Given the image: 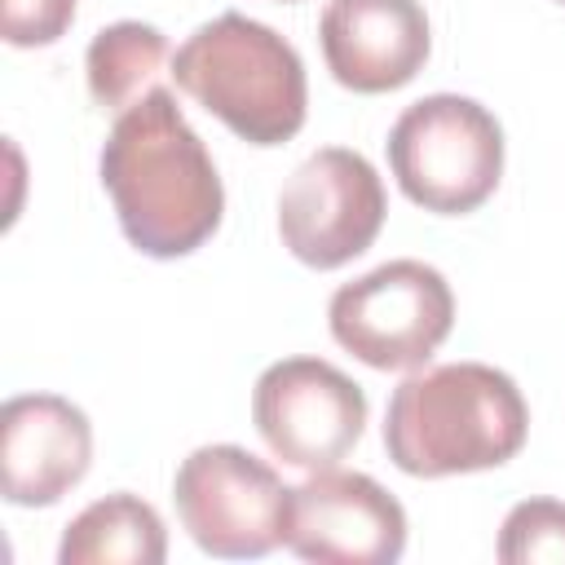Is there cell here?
Returning <instances> with one entry per match:
<instances>
[{"instance_id": "1", "label": "cell", "mask_w": 565, "mask_h": 565, "mask_svg": "<svg viewBox=\"0 0 565 565\" xmlns=\"http://www.w3.org/2000/svg\"><path fill=\"white\" fill-rule=\"evenodd\" d=\"M97 168L119 230L141 256L177 260L221 230L225 185L168 88H150L115 119Z\"/></svg>"}, {"instance_id": "2", "label": "cell", "mask_w": 565, "mask_h": 565, "mask_svg": "<svg viewBox=\"0 0 565 565\" xmlns=\"http://www.w3.org/2000/svg\"><path fill=\"white\" fill-rule=\"evenodd\" d=\"M530 433L516 380L486 362L411 371L384 411V450L406 477H459L508 463Z\"/></svg>"}, {"instance_id": "3", "label": "cell", "mask_w": 565, "mask_h": 565, "mask_svg": "<svg viewBox=\"0 0 565 565\" xmlns=\"http://www.w3.org/2000/svg\"><path fill=\"white\" fill-rule=\"evenodd\" d=\"M172 79L247 146H282L305 128L300 53L247 13H216L172 53Z\"/></svg>"}, {"instance_id": "4", "label": "cell", "mask_w": 565, "mask_h": 565, "mask_svg": "<svg viewBox=\"0 0 565 565\" xmlns=\"http://www.w3.org/2000/svg\"><path fill=\"white\" fill-rule=\"evenodd\" d=\"M388 168L402 194L437 216L477 212L503 177L499 119L459 93L411 102L388 128Z\"/></svg>"}, {"instance_id": "5", "label": "cell", "mask_w": 565, "mask_h": 565, "mask_svg": "<svg viewBox=\"0 0 565 565\" xmlns=\"http://www.w3.org/2000/svg\"><path fill=\"white\" fill-rule=\"evenodd\" d=\"M331 340L371 371H419L455 327V291L424 260H384L335 287L327 305Z\"/></svg>"}, {"instance_id": "6", "label": "cell", "mask_w": 565, "mask_h": 565, "mask_svg": "<svg viewBox=\"0 0 565 565\" xmlns=\"http://www.w3.org/2000/svg\"><path fill=\"white\" fill-rule=\"evenodd\" d=\"M291 486L243 446L216 441L181 459L172 503L199 552L221 561H260L282 543Z\"/></svg>"}, {"instance_id": "7", "label": "cell", "mask_w": 565, "mask_h": 565, "mask_svg": "<svg viewBox=\"0 0 565 565\" xmlns=\"http://www.w3.org/2000/svg\"><path fill=\"white\" fill-rule=\"evenodd\" d=\"M388 216L384 181L366 154L313 150L278 194V238L309 269H340L362 256Z\"/></svg>"}, {"instance_id": "8", "label": "cell", "mask_w": 565, "mask_h": 565, "mask_svg": "<svg viewBox=\"0 0 565 565\" xmlns=\"http://www.w3.org/2000/svg\"><path fill=\"white\" fill-rule=\"evenodd\" d=\"M252 424L274 459L322 472L362 441L366 393L322 358H282L252 388Z\"/></svg>"}, {"instance_id": "9", "label": "cell", "mask_w": 565, "mask_h": 565, "mask_svg": "<svg viewBox=\"0 0 565 565\" xmlns=\"http://www.w3.org/2000/svg\"><path fill=\"white\" fill-rule=\"evenodd\" d=\"M282 543L313 565H393L406 552V512L375 477L322 468L291 490Z\"/></svg>"}, {"instance_id": "10", "label": "cell", "mask_w": 565, "mask_h": 565, "mask_svg": "<svg viewBox=\"0 0 565 565\" xmlns=\"http://www.w3.org/2000/svg\"><path fill=\"white\" fill-rule=\"evenodd\" d=\"M93 463L88 415L57 393H22L0 411V490L13 508H53Z\"/></svg>"}, {"instance_id": "11", "label": "cell", "mask_w": 565, "mask_h": 565, "mask_svg": "<svg viewBox=\"0 0 565 565\" xmlns=\"http://www.w3.org/2000/svg\"><path fill=\"white\" fill-rule=\"evenodd\" d=\"M318 40L335 84L353 93H393L411 84L433 53L419 0H327Z\"/></svg>"}, {"instance_id": "12", "label": "cell", "mask_w": 565, "mask_h": 565, "mask_svg": "<svg viewBox=\"0 0 565 565\" xmlns=\"http://www.w3.org/2000/svg\"><path fill=\"white\" fill-rule=\"evenodd\" d=\"M163 556H168L163 516L128 490L88 503L62 530L57 543L62 565H163Z\"/></svg>"}, {"instance_id": "13", "label": "cell", "mask_w": 565, "mask_h": 565, "mask_svg": "<svg viewBox=\"0 0 565 565\" xmlns=\"http://www.w3.org/2000/svg\"><path fill=\"white\" fill-rule=\"evenodd\" d=\"M168 62V35L150 22H110L93 35L84 53V79L106 115H124L150 88H159V71Z\"/></svg>"}, {"instance_id": "14", "label": "cell", "mask_w": 565, "mask_h": 565, "mask_svg": "<svg viewBox=\"0 0 565 565\" xmlns=\"http://www.w3.org/2000/svg\"><path fill=\"white\" fill-rule=\"evenodd\" d=\"M499 561L503 565H565V503L556 499H521L499 530Z\"/></svg>"}, {"instance_id": "15", "label": "cell", "mask_w": 565, "mask_h": 565, "mask_svg": "<svg viewBox=\"0 0 565 565\" xmlns=\"http://www.w3.org/2000/svg\"><path fill=\"white\" fill-rule=\"evenodd\" d=\"M75 22V0H0V35L13 49L57 44Z\"/></svg>"}, {"instance_id": "16", "label": "cell", "mask_w": 565, "mask_h": 565, "mask_svg": "<svg viewBox=\"0 0 565 565\" xmlns=\"http://www.w3.org/2000/svg\"><path fill=\"white\" fill-rule=\"evenodd\" d=\"M278 4H291V0H278Z\"/></svg>"}, {"instance_id": "17", "label": "cell", "mask_w": 565, "mask_h": 565, "mask_svg": "<svg viewBox=\"0 0 565 565\" xmlns=\"http://www.w3.org/2000/svg\"><path fill=\"white\" fill-rule=\"evenodd\" d=\"M561 4H565V0H561Z\"/></svg>"}]
</instances>
